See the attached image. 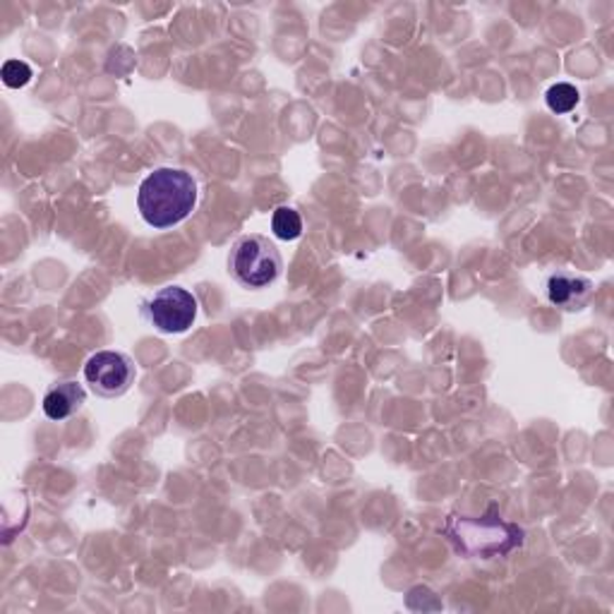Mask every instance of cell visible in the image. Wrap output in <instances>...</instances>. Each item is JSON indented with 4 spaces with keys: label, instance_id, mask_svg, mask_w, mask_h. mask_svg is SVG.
Instances as JSON below:
<instances>
[{
    "label": "cell",
    "instance_id": "ba28073f",
    "mask_svg": "<svg viewBox=\"0 0 614 614\" xmlns=\"http://www.w3.org/2000/svg\"><path fill=\"white\" fill-rule=\"evenodd\" d=\"M579 90L569 82H559L547 90V106L555 113H569L579 104Z\"/></svg>",
    "mask_w": 614,
    "mask_h": 614
},
{
    "label": "cell",
    "instance_id": "5b68a950",
    "mask_svg": "<svg viewBox=\"0 0 614 614\" xmlns=\"http://www.w3.org/2000/svg\"><path fill=\"white\" fill-rule=\"evenodd\" d=\"M593 281L571 271H555L547 279V298L549 303L564 312L583 310L593 298Z\"/></svg>",
    "mask_w": 614,
    "mask_h": 614
},
{
    "label": "cell",
    "instance_id": "6da1fadb",
    "mask_svg": "<svg viewBox=\"0 0 614 614\" xmlns=\"http://www.w3.org/2000/svg\"><path fill=\"white\" fill-rule=\"evenodd\" d=\"M197 207V181L183 169H157L147 175L137 193V209L154 229H171Z\"/></svg>",
    "mask_w": 614,
    "mask_h": 614
},
{
    "label": "cell",
    "instance_id": "277c9868",
    "mask_svg": "<svg viewBox=\"0 0 614 614\" xmlns=\"http://www.w3.org/2000/svg\"><path fill=\"white\" fill-rule=\"evenodd\" d=\"M147 315L164 334H183L197 320V298L181 286H166L149 300Z\"/></svg>",
    "mask_w": 614,
    "mask_h": 614
},
{
    "label": "cell",
    "instance_id": "9c48e42d",
    "mask_svg": "<svg viewBox=\"0 0 614 614\" xmlns=\"http://www.w3.org/2000/svg\"><path fill=\"white\" fill-rule=\"evenodd\" d=\"M32 80V68L22 60H8L3 66V82L10 90H20Z\"/></svg>",
    "mask_w": 614,
    "mask_h": 614
},
{
    "label": "cell",
    "instance_id": "8992f818",
    "mask_svg": "<svg viewBox=\"0 0 614 614\" xmlns=\"http://www.w3.org/2000/svg\"><path fill=\"white\" fill-rule=\"evenodd\" d=\"M86 401V392L82 390V384L78 382H60L44 396V413L48 420H66L74 416Z\"/></svg>",
    "mask_w": 614,
    "mask_h": 614
},
{
    "label": "cell",
    "instance_id": "52a82bcc",
    "mask_svg": "<svg viewBox=\"0 0 614 614\" xmlns=\"http://www.w3.org/2000/svg\"><path fill=\"white\" fill-rule=\"evenodd\" d=\"M271 231L281 241H296L303 233V219L291 207H279L271 217Z\"/></svg>",
    "mask_w": 614,
    "mask_h": 614
},
{
    "label": "cell",
    "instance_id": "3957f363",
    "mask_svg": "<svg viewBox=\"0 0 614 614\" xmlns=\"http://www.w3.org/2000/svg\"><path fill=\"white\" fill-rule=\"evenodd\" d=\"M135 362L118 350H99L84 366V380L92 392L104 398H118L135 382Z\"/></svg>",
    "mask_w": 614,
    "mask_h": 614
},
{
    "label": "cell",
    "instance_id": "7a4b0ae2",
    "mask_svg": "<svg viewBox=\"0 0 614 614\" xmlns=\"http://www.w3.org/2000/svg\"><path fill=\"white\" fill-rule=\"evenodd\" d=\"M229 267L233 277L247 288H265L281 277L283 259L269 238L243 235L231 250Z\"/></svg>",
    "mask_w": 614,
    "mask_h": 614
}]
</instances>
